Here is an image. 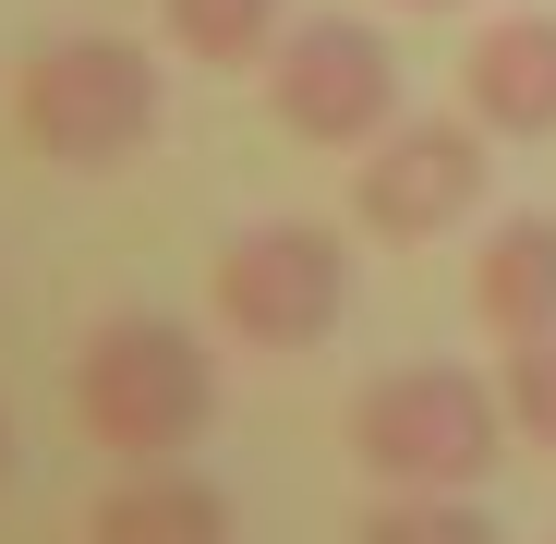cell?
Masks as SVG:
<instances>
[{
	"instance_id": "obj_14",
	"label": "cell",
	"mask_w": 556,
	"mask_h": 544,
	"mask_svg": "<svg viewBox=\"0 0 556 544\" xmlns=\"http://www.w3.org/2000/svg\"><path fill=\"white\" fill-rule=\"evenodd\" d=\"M400 13H459V0H400Z\"/></svg>"
},
{
	"instance_id": "obj_8",
	"label": "cell",
	"mask_w": 556,
	"mask_h": 544,
	"mask_svg": "<svg viewBox=\"0 0 556 544\" xmlns=\"http://www.w3.org/2000/svg\"><path fill=\"white\" fill-rule=\"evenodd\" d=\"M85 544H230V496H218L206 472L134 460L98 508H85Z\"/></svg>"
},
{
	"instance_id": "obj_13",
	"label": "cell",
	"mask_w": 556,
	"mask_h": 544,
	"mask_svg": "<svg viewBox=\"0 0 556 544\" xmlns=\"http://www.w3.org/2000/svg\"><path fill=\"white\" fill-rule=\"evenodd\" d=\"M0 472H13V412H0Z\"/></svg>"
},
{
	"instance_id": "obj_10",
	"label": "cell",
	"mask_w": 556,
	"mask_h": 544,
	"mask_svg": "<svg viewBox=\"0 0 556 544\" xmlns=\"http://www.w3.org/2000/svg\"><path fill=\"white\" fill-rule=\"evenodd\" d=\"M157 25H169L181 61L242 73V61H266L278 37H291V0H157Z\"/></svg>"
},
{
	"instance_id": "obj_9",
	"label": "cell",
	"mask_w": 556,
	"mask_h": 544,
	"mask_svg": "<svg viewBox=\"0 0 556 544\" xmlns=\"http://www.w3.org/2000/svg\"><path fill=\"white\" fill-rule=\"evenodd\" d=\"M472 315H484L508 351L556 327V218H544V206H520V218L484 230V254H472Z\"/></svg>"
},
{
	"instance_id": "obj_7",
	"label": "cell",
	"mask_w": 556,
	"mask_h": 544,
	"mask_svg": "<svg viewBox=\"0 0 556 544\" xmlns=\"http://www.w3.org/2000/svg\"><path fill=\"white\" fill-rule=\"evenodd\" d=\"M459 98H472L484 134L544 146L556 134V13H496L472 37V61H459Z\"/></svg>"
},
{
	"instance_id": "obj_5",
	"label": "cell",
	"mask_w": 556,
	"mask_h": 544,
	"mask_svg": "<svg viewBox=\"0 0 556 544\" xmlns=\"http://www.w3.org/2000/svg\"><path fill=\"white\" fill-rule=\"evenodd\" d=\"M266 110H278V134L363 157V146L400 122V49L363 25V13H303L291 37L266 49Z\"/></svg>"
},
{
	"instance_id": "obj_3",
	"label": "cell",
	"mask_w": 556,
	"mask_h": 544,
	"mask_svg": "<svg viewBox=\"0 0 556 544\" xmlns=\"http://www.w3.org/2000/svg\"><path fill=\"white\" fill-rule=\"evenodd\" d=\"M508 447V400H484V376L459 363H400L351 400V460L388 496H472Z\"/></svg>"
},
{
	"instance_id": "obj_6",
	"label": "cell",
	"mask_w": 556,
	"mask_h": 544,
	"mask_svg": "<svg viewBox=\"0 0 556 544\" xmlns=\"http://www.w3.org/2000/svg\"><path fill=\"white\" fill-rule=\"evenodd\" d=\"M484 122L459 110V122H388L376 146H363L351 169V218L376 230V242H435L484 206Z\"/></svg>"
},
{
	"instance_id": "obj_12",
	"label": "cell",
	"mask_w": 556,
	"mask_h": 544,
	"mask_svg": "<svg viewBox=\"0 0 556 544\" xmlns=\"http://www.w3.org/2000/svg\"><path fill=\"white\" fill-rule=\"evenodd\" d=\"M508 423H520L532 447H556V327L508 351Z\"/></svg>"
},
{
	"instance_id": "obj_1",
	"label": "cell",
	"mask_w": 556,
	"mask_h": 544,
	"mask_svg": "<svg viewBox=\"0 0 556 544\" xmlns=\"http://www.w3.org/2000/svg\"><path fill=\"white\" fill-rule=\"evenodd\" d=\"M73 423L110 460H181L218 423V351L181 315H98L73 351Z\"/></svg>"
},
{
	"instance_id": "obj_11",
	"label": "cell",
	"mask_w": 556,
	"mask_h": 544,
	"mask_svg": "<svg viewBox=\"0 0 556 544\" xmlns=\"http://www.w3.org/2000/svg\"><path fill=\"white\" fill-rule=\"evenodd\" d=\"M351 544H496V520L472 496H376Z\"/></svg>"
},
{
	"instance_id": "obj_2",
	"label": "cell",
	"mask_w": 556,
	"mask_h": 544,
	"mask_svg": "<svg viewBox=\"0 0 556 544\" xmlns=\"http://www.w3.org/2000/svg\"><path fill=\"white\" fill-rule=\"evenodd\" d=\"M13 134L49 157V169H122L157 146V61L134 37H98V25H73V37H37L25 73H13Z\"/></svg>"
},
{
	"instance_id": "obj_4",
	"label": "cell",
	"mask_w": 556,
	"mask_h": 544,
	"mask_svg": "<svg viewBox=\"0 0 556 544\" xmlns=\"http://www.w3.org/2000/svg\"><path fill=\"white\" fill-rule=\"evenodd\" d=\"M206 303H218V327H230L242 351H315V339L339 327V303H351V254H339V230H315V218H254V230L218 242Z\"/></svg>"
}]
</instances>
